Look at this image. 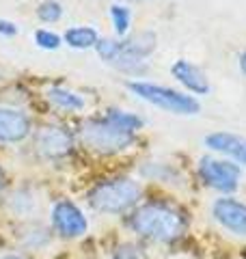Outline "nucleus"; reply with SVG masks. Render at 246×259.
I'll list each match as a JSON object with an SVG mask.
<instances>
[{
	"instance_id": "f257e3e1",
	"label": "nucleus",
	"mask_w": 246,
	"mask_h": 259,
	"mask_svg": "<svg viewBox=\"0 0 246 259\" xmlns=\"http://www.w3.org/2000/svg\"><path fill=\"white\" fill-rule=\"evenodd\" d=\"M143 127V119L134 112L110 108L104 117L85 121L80 130L82 145L97 156H114L132 147L136 132Z\"/></svg>"
},
{
	"instance_id": "f03ea898",
	"label": "nucleus",
	"mask_w": 246,
	"mask_h": 259,
	"mask_svg": "<svg viewBox=\"0 0 246 259\" xmlns=\"http://www.w3.org/2000/svg\"><path fill=\"white\" fill-rule=\"evenodd\" d=\"M128 227L138 238L155 244L177 242L188 229V218L179 207L167 201H147L132 209L128 218Z\"/></svg>"
},
{
	"instance_id": "7ed1b4c3",
	"label": "nucleus",
	"mask_w": 246,
	"mask_h": 259,
	"mask_svg": "<svg viewBox=\"0 0 246 259\" xmlns=\"http://www.w3.org/2000/svg\"><path fill=\"white\" fill-rule=\"evenodd\" d=\"M100 59L126 74H143L145 59L155 50V35L151 30L134 32L130 39L112 41V39H100L95 46Z\"/></svg>"
},
{
	"instance_id": "20e7f679",
	"label": "nucleus",
	"mask_w": 246,
	"mask_h": 259,
	"mask_svg": "<svg viewBox=\"0 0 246 259\" xmlns=\"http://www.w3.org/2000/svg\"><path fill=\"white\" fill-rule=\"evenodd\" d=\"M143 188L132 177H110L95 184L87 194V203L97 214H128L141 203Z\"/></svg>"
},
{
	"instance_id": "39448f33",
	"label": "nucleus",
	"mask_w": 246,
	"mask_h": 259,
	"mask_svg": "<svg viewBox=\"0 0 246 259\" xmlns=\"http://www.w3.org/2000/svg\"><path fill=\"white\" fill-rule=\"evenodd\" d=\"M130 91H134L141 100L153 104L167 112L173 115H196L201 110L199 102L190 95H184L169 87H160V84H151V82H128Z\"/></svg>"
},
{
	"instance_id": "423d86ee",
	"label": "nucleus",
	"mask_w": 246,
	"mask_h": 259,
	"mask_svg": "<svg viewBox=\"0 0 246 259\" xmlns=\"http://www.w3.org/2000/svg\"><path fill=\"white\" fill-rule=\"evenodd\" d=\"M201 182L212 190L218 192H235L240 186V164H233L231 160H216L212 156H203L196 166Z\"/></svg>"
},
{
	"instance_id": "0eeeda50",
	"label": "nucleus",
	"mask_w": 246,
	"mask_h": 259,
	"mask_svg": "<svg viewBox=\"0 0 246 259\" xmlns=\"http://www.w3.org/2000/svg\"><path fill=\"white\" fill-rule=\"evenodd\" d=\"M52 229L65 240H78L89 231V221L82 214V209L73 201L61 199L56 201L50 214Z\"/></svg>"
},
{
	"instance_id": "6e6552de",
	"label": "nucleus",
	"mask_w": 246,
	"mask_h": 259,
	"mask_svg": "<svg viewBox=\"0 0 246 259\" xmlns=\"http://www.w3.org/2000/svg\"><path fill=\"white\" fill-rule=\"evenodd\" d=\"M35 149L48 160H61L73 149V134L61 125H46L35 134Z\"/></svg>"
},
{
	"instance_id": "1a4fd4ad",
	"label": "nucleus",
	"mask_w": 246,
	"mask_h": 259,
	"mask_svg": "<svg viewBox=\"0 0 246 259\" xmlns=\"http://www.w3.org/2000/svg\"><path fill=\"white\" fill-rule=\"evenodd\" d=\"M212 216L225 231L246 238V203L231 197H220L212 203Z\"/></svg>"
},
{
	"instance_id": "9d476101",
	"label": "nucleus",
	"mask_w": 246,
	"mask_h": 259,
	"mask_svg": "<svg viewBox=\"0 0 246 259\" xmlns=\"http://www.w3.org/2000/svg\"><path fill=\"white\" fill-rule=\"evenodd\" d=\"M30 134V119L22 110L0 106V143H22Z\"/></svg>"
},
{
	"instance_id": "9b49d317",
	"label": "nucleus",
	"mask_w": 246,
	"mask_h": 259,
	"mask_svg": "<svg viewBox=\"0 0 246 259\" xmlns=\"http://www.w3.org/2000/svg\"><path fill=\"white\" fill-rule=\"evenodd\" d=\"M205 147H210L212 151L225 153L237 164L246 166V139L237 136L231 132H214L205 136Z\"/></svg>"
},
{
	"instance_id": "f8f14e48",
	"label": "nucleus",
	"mask_w": 246,
	"mask_h": 259,
	"mask_svg": "<svg viewBox=\"0 0 246 259\" xmlns=\"http://www.w3.org/2000/svg\"><path fill=\"white\" fill-rule=\"evenodd\" d=\"M171 74H173V78L179 80L188 91H192L196 95H205L210 91V82H208V76L203 74V69H199L196 65L188 63L184 59H179V61L173 63Z\"/></svg>"
},
{
	"instance_id": "ddd939ff",
	"label": "nucleus",
	"mask_w": 246,
	"mask_h": 259,
	"mask_svg": "<svg viewBox=\"0 0 246 259\" xmlns=\"http://www.w3.org/2000/svg\"><path fill=\"white\" fill-rule=\"evenodd\" d=\"M48 100H50L56 108L61 110H69V112H78L85 108V100L82 95L73 93V91H67L63 87H50L48 89Z\"/></svg>"
},
{
	"instance_id": "4468645a",
	"label": "nucleus",
	"mask_w": 246,
	"mask_h": 259,
	"mask_svg": "<svg viewBox=\"0 0 246 259\" xmlns=\"http://www.w3.org/2000/svg\"><path fill=\"white\" fill-rule=\"evenodd\" d=\"M100 41V35L93 26H73L65 32V44H69L71 48H78V50H87V48H93Z\"/></svg>"
},
{
	"instance_id": "2eb2a0df",
	"label": "nucleus",
	"mask_w": 246,
	"mask_h": 259,
	"mask_svg": "<svg viewBox=\"0 0 246 259\" xmlns=\"http://www.w3.org/2000/svg\"><path fill=\"white\" fill-rule=\"evenodd\" d=\"M110 20H112V26L117 30V35H126L128 28H130V22H132V13H130V9L123 5H112L110 7Z\"/></svg>"
},
{
	"instance_id": "dca6fc26",
	"label": "nucleus",
	"mask_w": 246,
	"mask_h": 259,
	"mask_svg": "<svg viewBox=\"0 0 246 259\" xmlns=\"http://www.w3.org/2000/svg\"><path fill=\"white\" fill-rule=\"evenodd\" d=\"M61 15H63V7L59 3H54V0H44V3L37 7V18L41 22H48V24L59 22Z\"/></svg>"
},
{
	"instance_id": "f3484780",
	"label": "nucleus",
	"mask_w": 246,
	"mask_h": 259,
	"mask_svg": "<svg viewBox=\"0 0 246 259\" xmlns=\"http://www.w3.org/2000/svg\"><path fill=\"white\" fill-rule=\"evenodd\" d=\"M110 259H149V257H147V253L141 246L126 242V244H119L117 248H114V253H112Z\"/></svg>"
},
{
	"instance_id": "a211bd4d",
	"label": "nucleus",
	"mask_w": 246,
	"mask_h": 259,
	"mask_svg": "<svg viewBox=\"0 0 246 259\" xmlns=\"http://www.w3.org/2000/svg\"><path fill=\"white\" fill-rule=\"evenodd\" d=\"M35 41L39 48H44V50H56V48L61 46V37L56 35V32H50V30H37Z\"/></svg>"
},
{
	"instance_id": "6ab92c4d",
	"label": "nucleus",
	"mask_w": 246,
	"mask_h": 259,
	"mask_svg": "<svg viewBox=\"0 0 246 259\" xmlns=\"http://www.w3.org/2000/svg\"><path fill=\"white\" fill-rule=\"evenodd\" d=\"M15 32H18V26H15L13 22L0 20V35H5V37H13Z\"/></svg>"
},
{
	"instance_id": "aec40b11",
	"label": "nucleus",
	"mask_w": 246,
	"mask_h": 259,
	"mask_svg": "<svg viewBox=\"0 0 246 259\" xmlns=\"http://www.w3.org/2000/svg\"><path fill=\"white\" fill-rule=\"evenodd\" d=\"M5 188H7V177H5V173H3V168H0V197H3Z\"/></svg>"
},
{
	"instance_id": "412c9836",
	"label": "nucleus",
	"mask_w": 246,
	"mask_h": 259,
	"mask_svg": "<svg viewBox=\"0 0 246 259\" xmlns=\"http://www.w3.org/2000/svg\"><path fill=\"white\" fill-rule=\"evenodd\" d=\"M240 69H242V74H246V50L240 54Z\"/></svg>"
},
{
	"instance_id": "4be33fe9",
	"label": "nucleus",
	"mask_w": 246,
	"mask_h": 259,
	"mask_svg": "<svg viewBox=\"0 0 246 259\" xmlns=\"http://www.w3.org/2000/svg\"><path fill=\"white\" fill-rule=\"evenodd\" d=\"M0 259H26V257H22V255H3Z\"/></svg>"
}]
</instances>
